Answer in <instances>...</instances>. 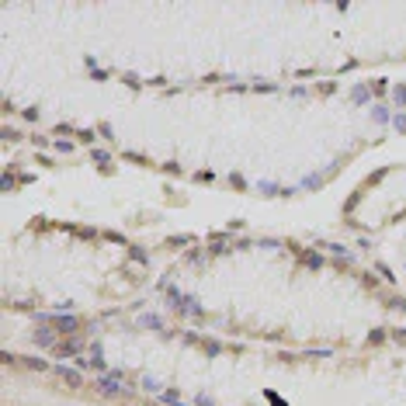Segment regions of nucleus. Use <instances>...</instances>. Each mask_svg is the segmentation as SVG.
Returning a JSON list of instances; mask_svg holds the SVG:
<instances>
[{
  "instance_id": "obj_1",
  "label": "nucleus",
  "mask_w": 406,
  "mask_h": 406,
  "mask_svg": "<svg viewBox=\"0 0 406 406\" xmlns=\"http://www.w3.org/2000/svg\"><path fill=\"white\" fill-rule=\"evenodd\" d=\"M59 375L70 382V386L77 389V386H83V379H80V371H73V368H59Z\"/></svg>"
}]
</instances>
